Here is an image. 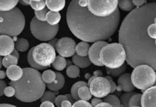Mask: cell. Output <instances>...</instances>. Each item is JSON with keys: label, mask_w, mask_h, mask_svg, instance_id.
<instances>
[{"label": "cell", "mask_w": 156, "mask_h": 107, "mask_svg": "<svg viewBox=\"0 0 156 107\" xmlns=\"http://www.w3.org/2000/svg\"><path fill=\"white\" fill-rule=\"evenodd\" d=\"M156 17V2H147L126 15L119 31V41L126 50V62L131 67L147 65L156 71L155 41L147 28Z\"/></svg>", "instance_id": "6da1fadb"}, {"label": "cell", "mask_w": 156, "mask_h": 107, "mask_svg": "<svg viewBox=\"0 0 156 107\" xmlns=\"http://www.w3.org/2000/svg\"><path fill=\"white\" fill-rule=\"evenodd\" d=\"M87 6H81L78 1L69 3L67 9L66 21L72 33L88 43L105 41L112 37L119 26V9H117L110 17L102 18L92 14Z\"/></svg>", "instance_id": "7a4b0ae2"}, {"label": "cell", "mask_w": 156, "mask_h": 107, "mask_svg": "<svg viewBox=\"0 0 156 107\" xmlns=\"http://www.w3.org/2000/svg\"><path fill=\"white\" fill-rule=\"evenodd\" d=\"M23 70L21 79L19 81L11 82L10 86L15 89L17 99L23 102H34L41 98L46 85L38 70L32 68H24Z\"/></svg>", "instance_id": "3957f363"}, {"label": "cell", "mask_w": 156, "mask_h": 107, "mask_svg": "<svg viewBox=\"0 0 156 107\" xmlns=\"http://www.w3.org/2000/svg\"><path fill=\"white\" fill-rule=\"evenodd\" d=\"M1 35L16 37L24 30L25 19L23 13L19 8L10 12H1Z\"/></svg>", "instance_id": "277c9868"}, {"label": "cell", "mask_w": 156, "mask_h": 107, "mask_svg": "<svg viewBox=\"0 0 156 107\" xmlns=\"http://www.w3.org/2000/svg\"><path fill=\"white\" fill-rule=\"evenodd\" d=\"M100 59L106 68L117 69L124 65L126 61V51L119 43H108L101 50Z\"/></svg>", "instance_id": "5b68a950"}, {"label": "cell", "mask_w": 156, "mask_h": 107, "mask_svg": "<svg viewBox=\"0 0 156 107\" xmlns=\"http://www.w3.org/2000/svg\"><path fill=\"white\" fill-rule=\"evenodd\" d=\"M131 81L136 88L144 91L154 86L156 80V71L147 65H138L131 74Z\"/></svg>", "instance_id": "8992f818"}, {"label": "cell", "mask_w": 156, "mask_h": 107, "mask_svg": "<svg viewBox=\"0 0 156 107\" xmlns=\"http://www.w3.org/2000/svg\"><path fill=\"white\" fill-rule=\"evenodd\" d=\"M32 35L41 41H50L55 39L59 31V25L50 26L46 22H41L35 17H33L30 24Z\"/></svg>", "instance_id": "52a82bcc"}, {"label": "cell", "mask_w": 156, "mask_h": 107, "mask_svg": "<svg viewBox=\"0 0 156 107\" xmlns=\"http://www.w3.org/2000/svg\"><path fill=\"white\" fill-rule=\"evenodd\" d=\"M55 49L47 43H42L32 47V57L37 65L48 68L56 58Z\"/></svg>", "instance_id": "ba28073f"}, {"label": "cell", "mask_w": 156, "mask_h": 107, "mask_svg": "<svg viewBox=\"0 0 156 107\" xmlns=\"http://www.w3.org/2000/svg\"><path fill=\"white\" fill-rule=\"evenodd\" d=\"M119 1H88V8L95 16L106 18L112 16L118 9Z\"/></svg>", "instance_id": "9c48e42d"}, {"label": "cell", "mask_w": 156, "mask_h": 107, "mask_svg": "<svg viewBox=\"0 0 156 107\" xmlns=\"http://www.w3.org/2000/svg\"><path fill=\"white\" fill-rule=\"evenodd\" d=\"M89 88L92 95L95 98H105L111 92L109 81L105 77H97L90 84Z\"/></svg>", "instance_id": "30bf717a"}, {"label": "cell", "mask_w": 156, "mask_h": 107, "mask_svg": "<svg viewBox=\"0 0 156 107\" xmlns=\"http://www.w3.org/2000/svg\"><path fill=\"white\" fill-rule=\"evenodd\" d=\"M76 42L72 38L63 37L58 41L55 49L60 56L63 57H70L75 55Z\"/></svg>", "instance_id": "8fae6325"}, {"label": "cell", "mask_w": 156, "mask_h": 107, "mask_svg": "<svg viewBox=\"0 0 156 107\" xmlns=\"http://www.w3.org/2000/svg\"><path fill=\"white\" fill-rule=\"evenodd\" d=\"M108 44V42H106L105 41H100L95 42L92 44L90 47L88 53V57L91 63L98 67L103 66L100 61V55L102 49Z\"/></svg>", "instance_id": "7c38bea8"}, {"label": "cell", "mask_w": 156, "mask_h": 107, "mask_svg": "<svg viewBox=\"0 0 156 107\" xmlns=\"http://www.w3.org/2000/svg\"><path fill=\"white\" fill-rule=\"evenodd\" d=\"M117 89L118 91H123L125 93L133 92L135 87L131 81V74L130 73H124L117 79Z\"/></svg>", "instance_id": "4fadbf2b"}, {"label": "cell", "mask_w": 156, "mask_h": 107, "mask_svg": "<svg viewBox=\"0 0 156 107\" xmlns=\"http://www.w3.org/2000/svg\"><path fill=\"white\" fill-rule=\"evenodd\" d=\"M141 107H156V86L143 91Z\"/></svg>", "instance_id": "5bb4252c"}, {"label": "cell", "mask_w": 156, "mask_h": 107, "mask_svg": "<svg viewBox=\"0 0 156 107\" xmlns=\"http://www.w3.org/2000/svg\"><path fill=\"white\" fill-rule=\"evenodd\" d=\"M1 56H7L11 55L15 50V43L12 37L7 35H1Z\"/></svg>", "instance_id": "9a60e30c"}, {"label": "cell", "mask_w": 156, "mask_h": 107, "mask_svg": "<svg viewBox=\"0 0 156 107\" xmlns=\"http://www.w3.org/2000/svg\"><path fill=\"white\" fill-rule=\"evenodd\" d=\"M7 76L12 82L19 81L23 75V70L19 65L10 66L7 68Z\"/></svg>", "instance_id": "2e32d148"}, {"label": "cell", "mask_w": 156, "mask_h": 107, "mask_svg": "<svg viewBox=\"0 0 156 107\" xmlns=\"http://www.w3.org/2000/svg\"><path fill=\"white\" fill-rule=\"evenodd\" d=\"M57 77L55 81L51 84H47L49 90L52 91H57L62 89L64 86L65 79L64 75L59 72H55Z\"/></svg>", "instance_id": "e0dca14e"}, {"label": "cell", "mask_w": 156, "mask_h": 107, "mask_svg": "<svg viewBox=\"0 0 156 107\" xmlns=\"http://www.w3.org/2000/svg\"><path fill=\"white\" fill-rule=\"evenodd\" d=\"M46 7L51 12H57L62 10L65 7L66 1H45Z\"/></svg>", "instance_id": "ac0fdd59"}, {"label": "cell", "mask_w": 156, "mask_h": 107, "mask_svg": "<svg viewBox=\"0 0 156 107\" xmlns=\"http://www.w3.org/2000/svg\"><path fill=\"white\" fill-rule=\"evenodd\" d=\"M72 62L79 68H86L90 67L91 62L88 57H81L76 54L72 57Z\"/></svg>", "instance_id": "d6986e66"}, {"label": "cell", "mask_w": 156, "mask_h": 107, "mask_svg": "<svg viewBox=\"0 0 156 107\" xmlns=\"http://www.w3.org/2000/svg\"><path fill=\"white\" fill-rule=\"evenodd\" d=\"M90 45L88 42L81 41L79 42L76 48V52L78 56L87 57L90 49Z\"/></svg>", "instance_id": "ffe728a7"}, {"label": "cell", "mask_w": 156, "mask_h": 107, "mask_svg": "<svg viewBox=\"0 0 156 107\" xmlns=\"http://www.w3.org/2000/svg\"><path fill=\"white\" fill-rule=\"evenodd\" d=\"M61 20V15L59 13L57 12H49L46 15V22L50 26H56L59 25L58 24Z\"/></svg>", "instance_id": "44dd1931"}, {"label": "cell", "mask_w": 156, "mask_h": 107, "mask_svg": "<svg viewBox=\"0 0 156 107\" xmlns=\"http://www.w3.org/2000/svg\"><path fill=\"white\" fill-rule=\"evenodd\" d=\"M19 1H1V12H8L14 9L19 3Z\"/></svg>", "instance_id": "7402d4cb"}, {"label": "cell", "mask_w": 156, "mask_h": 107, "mask_svg": "<svg viewBox=\"0 0 156 107\" xmlns=\"http://www.w3.org/2000/svg\"><path fill=\"white\" fill-rule=\"evenodd\" d=\"M78 96L80 100L88 101L92 98V94L90 90L89 87H81L79 89L78 92Z\"/></svg>", "instance_id": "603a6c76"}, {"label": "cell", "mask_w": 156, "mask_h": 107, "mask_svg": "<svg viewBox=\"0 0 156 107\" xmlns=\"http://www.w3.org/2000/svg\"><path fill=\"white\" fill-rule=\"evenodd\" d=\"M42 79L45 83L51 84L55 81L57 75L56 73L51 70H46L41 74Z\"/></svg>", "instance_id": "cb8c5ba5"}, {"label": "cell", "mask_w": 156, "mask_h": 107, "mask_svg": "<svg viewBox=\"0 0 156 107\" xmlns=\"http://www.w3.org/2000/svg\"><path fill=\"white\" fill-rule=\"evenodd\" d=\"M52 65L55 70L57 71H62L66 67L67 61L65 57L59 55L56 57Z\"/></svg>", "instance_id": "d4e9b609"}, {"label": "cell", "mask_w": 156, "mask_h": 107, "mask_svg": "<svg viewBox=\"0 0 156 107\" xmlns=\"http://www.w3.org/2000/svg\"><path fill=\"white\" fill-rule=\"evenodd\" d=\"M88 86L87 83L85 81H78L74 84L71 89V93L74 100L79 101L80 98L78 96V92L79 89L81 87Z\"/></svg>", "instance_id": "484cf974"}, {"label": "cell", "mask_w": 156, "mask_h": 107, "mask_svg": "<svg viewBox=\"0 0 156 107\" xmlns=\"http://www.w3.org/2000/svg\"><path fill=\"white\" fill-rule=\"evenodd\" d=\"M29 42L24 38H20L17 40L15 43V49L20 52L27 51L29 48Z\"/></svg>", "instance_id": "4316f807"}, {"label": "cell", "mask_w": 156, "mask_h": 107, "mask_svg": "<svg viewBox=\"0 0 156 107\" xmlns=\"http://www.w3.org/2000/svg\"><path fill=\"white\" fill-rule=\"evenodd\" d=\"M118 7L123 11L130 13L136 8L133 1H119Z\"/></svg>", "instance_id": "83f0119b"}, {"label": "cell", "mask_w": 156, "mask_h": 107, "mask_svg": "<svg viewBox=\"0 0 156 107\" xmlns=\"http://www.w3.org/2000/svg\"><path fill=\"white\" fill-rule=\"evenodd\" d=\"M126 65L124 64V65H122L121 67L114 69H111L106 68V72L107 74L109 75L110 76L113 77H119L123 74H124V72H126Z\"/></svg>", "instance_id": "f1b7e54d"}, {"label": "cell", "mask_w": 156, "mask_h": 107, "mask_svg": "<svg viewBox=\"0 0 156 107\" xmlns=\"http://www.w3.org/2000/svg\"><path fill=\"white\" fill-rule=\"evenodd\" d=\"M19 59L12 54L5 56L2 60V65L5 68H8L12 65H17Z\"/></svg>", "instance_id": "f546056e"}, {"label": "cell", "mask_w": 156, "mask_h": 107, "mask_svg": "<svg viewBox=\"0 0 156 107\" xmlns=\"http://www.w3.org/2000/svg\"><path fill=\"white\" fill-rule=\"evenodd\" d=\"M79 68L75 65H69L67 68L66 74L71 79H76L80 75Z\"/></svg>", "instance_id": "4dcf8cb0"}, {"label": "cell", "mask_w": 156, "mask_h": 107, "mask_svg": "<svg viewBox=\"0 0 156 107\" xmlns=\"http://www.w3.org/2000/svg\"><path fill=\"white\" fill-rule=\"evenodd\" d=\"M104 102L108 103L112 107H121V102L119 98L114 95L110 94L103 100Z\"/></svg>", "instance_id": "1f68e13d"}, {"label": "cell", "mask_w": 156, "mask_h": 107, "mask_svg": "<svg viewBox=\"0 0 156 107\" xmlns=\"http://www.w3.org/2000/svg\"><path fill=\"white\" fill-rule=\"evenodd\" d=\"M30 6L34 12H40L46 8L45 1H30Z\"/></svg>", "instance_id": "d6a6232c"}, {"label": "cell", "mask_w": 156, "mask_h": 107, "mask_svg": "<svg viewBox=\"0 0 156 107\" xmlns=\"http://www.w3.org/2000/svg\"><path fill=\"white\" fill-rule=\"evenodd\" d=\"M142 97V94H141L136 93L134 94L130 100L129 107H141Z\"/></svg>", "instance_id": "836d02e7"}, {"label": "cell", "mask_w": 156, "mask_h": 107, "mask_svg": "<svg viewBox=\"0 0 156 107\" xmlns=\"http://www.w3.org/2000/svg\"><path fill=\"white\" fill-rule=\"evenodd\" d=\"M136 93L135 91L130 93H125L119 98L121 102V107H129V103L131 97Z\"/></svg>", "instance_id": "e575fe53"}, {"label": "cell", "mask_w": 156, "mask_h": 107, "mask_svg": "<svg viewBox=\"0 0 156 107\" xmlns=\"http://www.w3.org/2000/svg\"><path fill=\"white\" fill-rule=\"evenodd\" d=\"M27 57H28L27 59H28V63L32 68H34V69L37 70H45L48 68L43 67L38 65L37 63L34 62L33 57H32V48L30 49V51H29Z\"/></svg>", "instance_id": "d590c367"}, {"label": "cell", "mask_w": 156, "mask_h": 107, "mask_svg": "<svg viewBox=\"0 0 156 107\" xmlns=\"http://www.w3.org/2000/svg\"><path fill=\"white\" fill-rule=\"evenodd\" d=\"M55 94L53 92L51 91H45L43 95L42 96L41 98V102L49 101L51 102L55 103Z\"/></svg>", "instance_id": "8d00e7d4"}, {"label": "cell", "mask_w": 156, "mask_h": 107, "mask_svg": "<svg viewBox=\"0 0 156 107\" xmlns=\"http://www.w3.org/2000/svg\"><path fill=\"white\" fill-rule=\"evenodd\" d=\"M49 12L48 8L46 7L44 10L40 12H34L35 17L39 21L46 22V15Z\"/></svg>", "instance_id": "74e56055"}, {"label": "cell", "mask_w": 156, "mask_h": 107, "mask_svg": "<svg viewBox=\"0 0 156 107\" xmlns=\"http://www.w3.org/2000/svg\"><path fill=\"white\" fill-rule=\"evenodd\" d=\"M147 34L150 38L153 40H156V23H154L150 24L147 28Z\"/></svg>", "instance_id": "f35d334b"}, {"label": "cell", "mask_w": 156, "mask_h": 107, "mask_svg": "<svg viewBox=\"0 0 156 107\" xmlns=\"http://www.w3.org/2000/svg\"><path fill=\"white\" fill-rule=\"evenodd\" d=\"M4 95L8 98H12L16 95V90L12 86H8L4 90Z\"/></svg>", "instance_id": "ab89813d"}, {"label": "cell", "mask_w": 156, "mask_h": 107, "mask_svg": "<svg viewBox=\"0 0 156 107\" xmlns=\"http://www.w3.org/2000/svg\"><path fill=\"white\" fill-rule=\"evenodd\" d=\"M65 100L69 101V98H68L67 94H66V95H60L58 96L57 97H56L55 103V105H56L57 107H61L62 103Z\"/></svg>", "instance_id": "60d3db41"}, {"label": "cell", "mask_w": 156, "mask_h": 107, "mask_svg": "<svg viewBox=\"0 0 156 107\" xmlns=\"http://www.w3.org/2000/svg\"><path fill=\"white\" fill-rule=\"evenodd\" d=\"M72 107H93L91 103L85 101L79 100L73 103Z\"/></svg>", "instance_id": "b9f144b4"}, {"label": "cell", "mask_w": 156, "mask_h": 107, "mask_svg": "<svg viewBox=\"0 0 156 107\" xmlns=\"http://www.w3.org/2000/svg\"><path fill=\"white\" fill-rule=\"evenodd\" d=\"M105 77L109 81L110 86H111V88L112 89H111L110 94L114 93L115 92V90L117 89L116 84L115 83V82L114 81V80L112 79V76H110L109 75H107V76H105Z\"/></svg>", "instance_id": "7bdbcfd3"}, {"label": "cell", "mask_w": 156, "mask_h": 107, "mask_svg": "<svg viewBox=\"0 0 156 107\" xmlns=\"http://www.w3.org/2000/svg\"><path fill=\"white\" fill-rule=\"evenodd\" d=\"M133 2L135 7L139 8L144 6L145 4H147V1H133Z\"/></svg>", "instance_id": "ee69618b"}, {"label": "cell", "mask_w": 156, "mask_h": 107, "mask_svg": "<svg viewBox=\"0 0 156 107\" xmlns=\"http://www.w3.org/2000/svg\"><path fill=\"white\" fill-rule=\"evenodd\" d=\"M102 102H103V101L101 100L100 98H95L92 99V101H91V105L93 107H95Z\"/></svg>", "instance_id": "f6af8a7d"}, {"label": "cell", "mask_w": 156, "mask_h": 107, "mask_svg": "<svg viewBox=\"0 0 156 107\" xmlns=\"http://www.w3.org/2000/svg\"><path fill=\"white\" fill-rule=\"evenodd\" d=\"M0 82H1V96H2L4 95V90L5 88L7 87V84L3 80H1Z\"/></svg>", "instance_id": "bcb514c9"}, {"label": "cell", "mask_w": 156, "mask_h": 107, "mask_svg": "<svg viewBox=\"0 0 156 107\" xmlns=\"http://www.w3.org/2000/svg\"><path fill=\"white\" fill-rule=\"evenodd\" d=\"M39 107H55V105H53V103L49 101H46L42 102Z\"/></svg>", "instance_id": "7dc6e473"}, {"label": "cell", "mask_w": 156, "mask_h": 107, "mask_svg": "<svg viewBox=\"0 0 156 107\" xmlns=\"http://www.w3.org/2000/svg\"><path fill=\"white\" fill-rule=\"evenodd\" d=\"M72 103L69 100H65L62 103L61 107H72Z\"/></svg>", "instance_id": "c3c4849f"}, {"label": "cell", "mask_w": 156, "mask_h": 107, "mask_svg": "<svg viewBox=\"0 0 156 107\" xmlns=\"http://www.w3.org/2000/svg\"><path fill=\"white\" fill-rule=\"evenodd\" d=\"M58 40H59V39L55 38V39H53L52 40H51L50 41H48V43L51 45L52 47H54V48H55V46H56V44H57Z\"/></svg>", "instance_id": "681fc988"}, {"label": "cell", "mask_w": 156, "mask_h": 107, "mask_svg": "<svg viewBox=\"0 0 156 107\" xmlns=\"http://www.w3.org/2000/svg\"><path fill=\"white\" fill-rule=\"evenodd\" d=\"M95 107H112L111 105H109L108 103L103 102L97 105Z\"/></svg>", "instance_id": "f907efd6"}, {"label": "cell", "mask_w": 156, "mask_h": 107, "mask_svg": "<svg viewBox=\"0 0 156 107\" xmlns=\"http://www.w3.org/2000/svg\"><path fill=\"white\" fill-rule=\"evenodd\" d=\"M7 76V73L5 72V71L3 70H1L0 72V78L2 80V79H5V77H6Z\"/></svg>", "instance_id": "816d5d0a"}, {"label": "cell", "mask_w": 156, "mask_h": 107, "mask_svg": "<svg viewBox=\"0 0 156 107\" xmlns=\"http://www.w3.org/2000/svg\"><path fill=\"white\" fill-rule=\"evenodd\" d=\"M30 1H19V3H20L22 5L27 6H30Z\"/></svg>", "instance_id": "f5cc1de1"}, {"label": "cell", "mask_w": 156, "mask_h": 107, "mask_svg": "<svg viewBox=\"0 0 156 107\" xmlns=\"http://www.w3.org/2000/svg\"><path fill=\"white\" fill-rule=\"evenodd\" d=\"M102 75H103L102 72L100 71V70H96V71H95L94 72V75H95V76H97L98 77L102 76Z\"/></svg>", "instance_id": "db71d44e"}, {"label": "cell", "mask_w": 156, "mask_h": 107, "mask_svg": "<svg viewBox=\"0 0 156 107\" xmlns=\"http://www.w3.org/2000/svg\"><path fill=\"white\" fill-rule=\"evenodd\" d=\"M12 55L13 56H15L18 59H19V58H20V54H19V51H17L16 49H15L14 51L12 54Z\"/></svg>", "instance_id": "11a10c76"}, {"label": "cell", "mask_w": 156, "mask_h": 107, "mask_svg": "<svg viewBox=\"0 0 156 107\" xmlns=\"http://www.w3.org/2000/svg\"><path fill=\"white\" fill-rule=\"evenodd\" d=\"M1 107H17L14 105H9L7 103H2L1 104Z\"/></svg>", "instance_id": "9f6ffc18"}, {"label": "cell", "mask_w": 156, "mask_h": 107, "mask_svg": "<svg viewBox=\"0 0 156 107\" xmlns=\"http://www.w3.org/2000/svg\"><path fill=\"white\" fill-rule=\"evenodd\" d=\"M92 76L90 74H88V73H87V74H86L85 75V78L86 79H90V77H91Z\"/></svg>", "instance_id": "6f0895ef"}, {"label": "cell", "mask_w": 156, "mask_h": 107, "mask_svg": "<svg viewBox=\"0 0 156 107\" xmlns=\"http://www.w3.org/2000/svg\"><path fill=\"white\" fill-rule=\"evenodd\" d=\"M155 43H156V40L155 41Z\"/></svg>", "instance_id": "680465c9"}, {"label": "cell", "mask_w": 156, "mask_h": 107, "mask_svg": "<svg viewBox=\"0 0 156 107\" xmlns=\"http://www.w3.org/2000/svg\"></svg>", "instance_id": "91938a15"}, {"label": "cell", "mask_w": 156, "mask_h": 107, "mask_svg": "<svg viewBox=\"0 0 156 107\" xmlns=\"http://www.w3.org/2000/svg\"></svg>", "instance_id": "94428289"}]
</instances>
